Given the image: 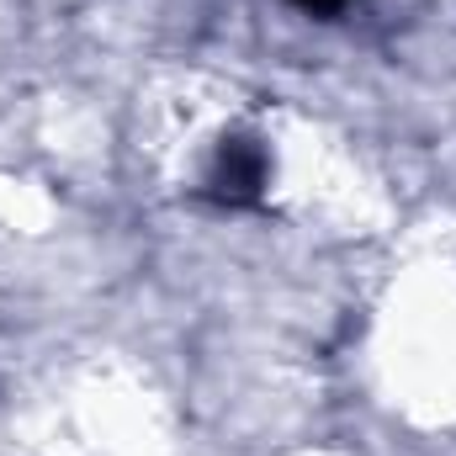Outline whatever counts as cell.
<instances>
[{
    "label": "cell",
    "mask_w": 456,
    "mask_h": 456,
    "mask_svg": "<svg viewBox=\"0 0 456 456\" xmlns=\"http://www.w3.org/2000/svg\"><path fill=\"white\" fill-rule=\"evenodd\" d=\"M265 186H271V159L260 143L249 138H233L218 149L213 170H208V197L228 208V213H244V208H260L265 202Z\"/></svg>",
    "instance_id": "obj_1"
},
{
    "label": "cell",
    "mask_w": 456,
    "mask_h": 456,
    "mask_svg": "<svg viewBox=\"0 0 456 456\" xmlns=\"http://www.w3.org/2000/svg\"><path fill=\"white\" fill-rule=\"evenodd\" d=\"M287 5H297V11H308V16H324V21H330V16H345L355 0H287Z\"/></svg>",
    "instance_id": "obj_2"
}]
</instances>
